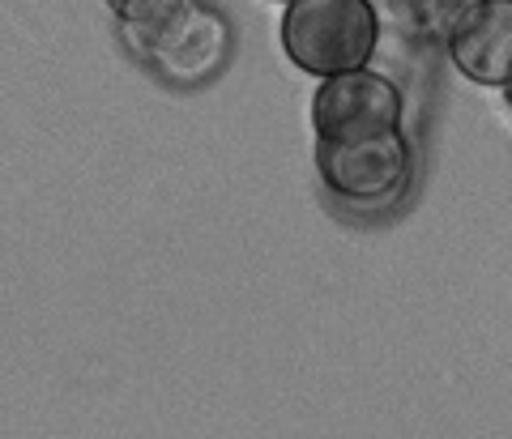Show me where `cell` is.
I'll return each instance as SVG.
<instances>
[{"instance_id": "7", "label": "cell", "mask_w": 512, "mask_h": 439, "mask_svg": "<svg viewBox=\"0 0 512 439\" xmlns=\"http://www.w3.org/2000/svg\"><path fill=\"white\" fill-rule=\"evenodd\" d=\"M103 5L116 13V22H128V18H137V13H146L150 5H158V0H103Z\"/></svg>"}, {"instance_id": "6", "label": "cell", "mask_w": 512, "mask_h": 439, "mask_svg": "<svg viewBox=\"0 0 512 439\" xmlns=\"http://www.w3.org/2000/svg\"><path fill=\"white\" fill-rule=\"evenodd\" d=\"M474 0H372L376 22L384 35L402 39L410 47H431L448 43L453 26L466 18Z\"/></svg>"}, {"instance_id": "2", "label": "cell", "mask_w": 512, "mask_h": 439, "mask_svg": "<svg viewBox=\"0 0 512 439\" xmlns=\"http://www.w3.org/2000/svg\"><path fill=\"white\" fill-rule=\"evenodd\" d=\"M372 0H291L282 13V52L308 77L367 69L380 43Z\"/></svg>"}, {"instance_id": "5", "label": "cell", "mask_w": 512, "mask_h": 439, "mask_svg": "<svg viewBox=\"0 0 512 439\" xmlns=\"http://www.w3.org/2000/svg\"><path fill=\"white\" fill-rule=\"evenodd\" d=\"M448 60L478 86L512 81V0H474L448 35Z\"/></svg>"}, {"instance_id": "9", "label": "cell", "mask_w": 512, "mask_h": 439, "mask_svg": "<svg viewBox=\"0 0 512 439\" xmlns=\"http://www.w3.org/2000/svg\"><path fill=\"white\" fill-rule=\"evenodd\" d=\"M286 5H291V0H286Z\"/></svg>"}, {"instance_id": "8", "label": "cell", "mask_w": 512, "mask_h": 439, "mask_svg": "<svg viewBox=\"0 0 512 439\" xmlns=\"http://www.w3.org/2000/svg\"><path fill=\"white\" fill-rule=\"evenodd\" d=\"M504 103L512 107V81H508V86H504Z\"/></svg>"}, {"instance_id": "4", "label": "cell", "mask_w": 512, "mask_h": 439, "mask_svg": "<svg viewBox=\"0 0 512 439\" xmlns=\"http://www.w3.org/2000/svg\"><path fill=\"white\" fill-rule=\"evenodd\" d=\"M406 99L376 69H355L325 77L312 94V128L316 141H363L376 133H393L402 128Z\"/></svg>"}, {"instance_id": "3", "label": "cell", "mask_w": 512, "mask_h": 439, "mask_svg": "<svg viewBox=\"0 0 512 439\" xmlns=\"http://www.w3.org/2000/svg\"><path fill=\"white\" fill-rule=\"evenodd\" d=\"M316 175L333 201L359 214H384L414 184V150L402 128L363 141H316Z\"/></svg>"}, {"instance_id": "1", "label": "cell", "mask_w": 512, "mask_h": 439, "mask_svg": "<svg viewBox=\"0 0 512 439\" xmlns=\"http://www.w3.org/2000/svg\"><path fill=\"white\" fill-rule=\"evenodd\" d=\"M120 39L141 69L175 90L214 81L235 52L227 13L210 0H158L146 13L120 22Z\"/></svg>"}]
</instances>
